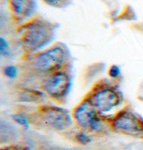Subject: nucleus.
I'll use <instances>...</instances> for the list:
<instances>
[{
    "mask_svg": "<svg viewBox=\"0 0 143 150\" xmlns=\"http://www.w3.org/2000/svg\"><path fill=\"white\" fill-rule=\"evenodd\" d=\"M43 94L39 91L34 90H26L21 96V100L25 102H37L40 98H41Z\"/></svg>",
    "mask_w": 143,
    "mask_h": 150,
    "instance_id": "1a4fd4ad",
    "label": "nucleus"
},
{
    "mask_svg": "<svg viewBox=\"0 0 143 150\" xmlns=\"http://www.w3.org/2000/svg\"><path fill=\"white\" fill-rule=\"evenodd\" d=\"M1 150H19V149H17L15 147H6V148H3Z\"/></svg>",
    "mask_w": 143,
    "mask_h": 150,
    "instance_id": "dca6fc26",
    "label": "nucleus"
},
{
    "mask_svg": "<svg viewBox=\"0 0 143 150\" xmlns=\"http://www.w3.org/2000/svg\"><path fill=\"white\" fill-rule=\"evenodd\" d=\"M76 139L82 145H87L91 141V139L89 138V136L83 131H81V132H78L76 134Z\"/></svg>",
    "mask_w": 143,
    "mask_h": 150,
    "instance_id": "4468645a",
    "label": "nucleus"
},
{
    "mask_svg": "<svg viewBox=\"0 0 143 150\" xmlns=\"http://www.w3.org/2000/svg\"><path fill=\"white\" fill-rule=\"evenodd\" d=\"M112 125L115 130L122 133L139 134L143 132V117L131 110H123L115 116Z\"/></svg>",
    "mask_w": 143,
    "mask_h": 150,
    "instance_id": "20e7f679",
    "label": "nucleus"
},
{
    "mask_svg": "<svg viewBox=\"0 0 143 150\" xmlns=\"http://www.w3.org/2000/svg\"><path fill=\"white\" fill-rule=\"evenodd\" d=\"M40 119L44 124L57 130L66 129L73 124L70 112L57 106H46L42 108Z\"/></svg>",
    "mask_w": 143,
    "mask_h": 150,
    "instance_id": "423d86ee",
    "label": "nucleus"
},
{
    "mask_svg": "<svg viewBox=\"0 0 143 150\" xmlns=\"http://www.w3.org/2000/svg\"><path fill=\"white\" fill-rule=\"evenodd\" d=\"M24 150H30V148H26V149H24Z\"/></svg>",
    "mask_w": 143,
    "mask_h": 150,
    "instance_id": "f3484780",
    "label": "nucleus"
},
{
    "mask_svg": "<svg viewBox=\"0 0 143 150\" xmlns=\"http://www.w3.org/2000/svg\"><path fill=\"white\" fill-rule=\"evenodd\" d=\"M99 112H108L116 108L122 102L120 93L114 88L104 87L96 90L89 99Z\"/></svg>",
    "mask_w": 143,
    "mask_h": 150,
    "instance_id": "39448f33",
    "label": "nucleus"
},
{
    "mask_svg": "<svg viewBox=\"0 0 143 150\" xmlns=\"http://www.w3.org/2000/svg\"><path fill=\"white\" fill-rule=\"evenodd\" d=\"M43 1L47 5L56 8H65L72 3V0H43Z\"/></svg>",
    "mask_w": 143,
    "mask_h": 150,
    "instance_id": "9d476101",
    "label": "nucleus"
},
{
    "mask_svg": "<svg viewBox=\"0 0 143 150\" xmlns=\"http://www.w3.org/2000/svg\"><path fill=\"white\" fill-rule=\"evenodd\" d=\"M108 74L111 78L116 79L120 76L121 74V69L118 65H112L108 71Z\"/></svg>",
    "mask_w": 143,
    "mask_h": 150,
    "instance_id": "2eb2a0df",
    "label": "nucleus"
},
{
    "mask_svg": "<svg viewBox=\"0 0 143 150\" xmlns=\"http://www.w3.org/2000/svg\"><path fill=\"white\" fill-rule=\"evenodd\" d=\"M72 85L71 75L61 70L48 74L43 82V89L52 98L62 100L69 95Z\"/></svg>",
    "mask_w": 143,
    "mask_h": 150,
    "instance_id": "7ed1b4c3",
    "label": "nucleus"
},
{
    "mask_svg": "<svg viewBox=\"0 0 143 150\" xmlns=\"http://www.w3.org/2000/svg\"><path fill=\"white\" fill-rule=\"evenodd\" d=\"M0 54H1V56H9L11 54V48L9 47L8 41L4 39V38H0Z\"/></svg>",
    "mask_w": 143,
    "mask_h": 150,
    "instance_id": "9b49d317",
    "label": "nucleus"
},
{
    "mask_svg": "<svg viewBox=\"0 0 143 150\" xmlns=\"http://www.w3.org/2000/svg\"><path fill=\"white\" fill-rule=\"evenodd\" d=\"M13 120L22 126H23L25 129H29L30 124H29V121L27 119V117L23 115H20V114H16L13 115Z\"/></svg>",
    "mask_w": 143,
    "mask_h": 150,
    "instance_id": "f8f14e48",
    "label": "nucleus"
},
{
    "mask_svg": "<svg viewBox=\"0 0 143 150\" xmlns=\"http://www.w3.org/2000/svg\"><path fill=\"white\" fill-rule=\"evenodd\" d=\"M71 59L69 47L58 42L35 55L32 60L33 68L41 73L50 74L61 71Z\"/></svg>",
    "mask_w": 143,
    "mask_h": 150,
    "instance_id": "f03ea898",
    "label": "nucleus"
},
{
    "mask_svg": "<svg viewBox=\"0 0 143 150\" xmlns=\"http://www.w3.org/2000/svg\"><path fill=\"white\" fill-rule=\"evenodd\" d=\"M74 119L83 129L99 130L102 127L101 120L98 115V110L89 99L81 103L74 111Z\"/></svg>",
    "mask_w": 143,
    "mask_h": 150,
    "instance_id": "0eeeda50",
    "label": "nucleus"
},
{
    "mask_svg": "<svg viewBox=\"0 0 143 150\" xmlns=\"http://www.w3.org/2000/svg\"><path fill=\"white\" fill-rule=\"evenodd\" d=\"M4 74L9 79H15L18 75V69L14 65H7L4 68Z\"/></svg>",
    "mask_w": 143,
    "mask_h": 150,
    "instance_id": "ddd939ff",
    "label": "nucleus"
},
{
    "mask_svg": "<svg viewBox=\"0 0 143 150\" xmlns=\"http://www.w3.org/2000/svg\"><path fill=\"white\" fill-rule=\"evenodd\" d=\"M57 24L44 18H32L18 28L20 43L25 52L37 53L49 46L57 37Z\"/></svg>",
    "mask_w": 143,
    "mask_h": 150,
    "instance_id": "f257e3e1",
    "label": "nucleus"
},
{
    "mask_svg": "<svg viewBox=\"0 0 143 150\" xmlns=\"http://www.w3.org/2000/svg\"><path fill=\"white\" fill-rule=\"evenodd\" d=\"M8 6L14 18L29 21L37 13V0H8Z\"/></svg>",
    "mask_w": 143,
    "mask_h": 150,
    "instance_id": "6e6552de",
    "label": "nucleus"
}]
</instances>
